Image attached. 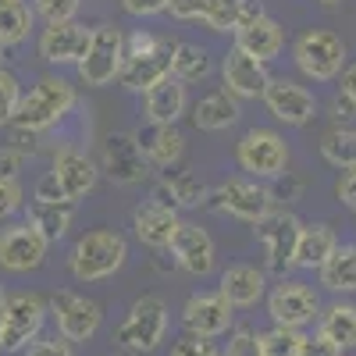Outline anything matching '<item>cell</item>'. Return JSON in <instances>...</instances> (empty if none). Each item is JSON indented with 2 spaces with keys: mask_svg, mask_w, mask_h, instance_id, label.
Instances as JSON below:
<instances>
[{
  "mask_svg": "<svg viewBox=\"0 0 356 356\" xmlns=\"http://www.w3.org/2000/svg\"><path fill=\"white\" fill-rule=\"evenodd\" d=\"M79 107V86L65 75H40L29 93H22V104L15 111V122L29 132L47 136L50 129H57L65 118Z\"/></svg>",
  "mask_w": 356,
  "mask_h": 356,
  "instance_id": "obj_1",
  "label": "cell"
},
{
  "mask_svg": "<svg viewBox=\"0 0 356 356\" xmlns=\"http://www.w3.org/2000/svg\"><path fill=\"white\" fill-rule=\"evenodd\" d=\"M129 264V239L118 228H93L82 232L68 250V271L75 282H104L114 278Z\"/></svg>",
  "mask_w": 356,
  "mask_h": 356,
  "instance_id": "obj_2",
  "label": "cell"
},
{
  "mask_svg": "<svg viewBox=\"0 0 356 356\" xmlns=\"http://www.w3.org/2000/svg\"><path fill=\"white\" fill-rule=\"evenodd\" d=\"M175 43L171 36L161 33H129L125 36V61H122V75H118V86L129 89V93H146L150 86H157L161 79L171 75V57H175Z\"/></svg>",
  "mask_w": 356,
  "mask_h": 356,
  "instance_id": "obj_3",
  "label": "cell"
},
{
  "mask_svg": "<svg viewBox=\"0 0 356 356\" xmlns=\"http://www.w3.org/2000/svg\"><path fill=\"white\" fill-rule=\"evenodd\" d=\"M292 65L307 82H335L349 65L346 40L332 29H303L292 40Z\"/></svg>",
  "mask_w": 356,
  "mask_h": 356,
  "instance_id": "obj_4",
  "label": "cell"
},
{
  "mask_svg": "<svg viewBox=\"0 0 356 356\" xmlns=\"http://www.w3.org/2000/svg\"><path fill=\"white\" fill-rule=\"evenodd\" d=\"M125 29H118L114 22H100L89 29V47L82 54V61L75 65L79 86L86 89H107L122 75L125 61Z\"/></svg>",
  "mask_w": 356,
  "mask_h": 356,
  "instance_id": "obj_5",
  "label": "cell"
},
{
  "mask_svg": "<svg viewBox=\"0 0 356 356\" xmlns=\"http://www.w3.org/2000/svg\"><path fill=\"white\" fill-rule=\"evenodd\" d=\"M289 161H292V150L278 129L253 125L235 143V164L257 182H275L278 175L289 171Z\"/></svg>",
  "mask_w": 356,
  "mask_h": 356,
  "instance_id": "obj_6",
  "label": "cell"
},
{
  "mask_svg": "<svg viewBox=\"0 0 356 356\" xmlns=\"http://www.w3.org/2000/svg\"><path fill=\"white\" fill-rule=\"evenodd\" d=\"M50 310L47 300L36 292H11L0 307V349L4 353H25L29 342L43 335Z\"/></svg>",
  "mask_w": 356,
  "mask_h": 356,
  "instance_id": "obj_7",
  "label": "cell"
},
{
  "mask_svg": "<svg viewBox=\"0 0 356 356\" xmlns=\"http://www.w3.org/2000/svg\"><path fill=\"white\" fill-rule=\"evenodd\" d=\"M300 228H303V221L296 218L289 207H271V211H267L253 225L257 243L264 246V271L285 278L289 267H296V243H300Z\"/></svg>",
  "mask_w": 356,
  "mask_h": 356,
  "instance_id": "obj_8",
  "label": "cell"
},
{
  "mask_svg": "<svg viewBox=\"0 0 356 356\" xmlns=\"http://www.w3.org/2000/svg\"><path fill=\"white\" fill-rule=\"evenodd\" d=\"M168 335V303L161 300V296L146 292L139 296V300L129 307L125 321L118 324L114 332V342L122 349H132V353H154Z\"/></svg>",
  "mask_w": 356,
  "mask_h": 356,
  "instance_id": "obj_9",
  "label": "cell"
},
{
  "mask_svg": "<svg viewBox=\"0 0 356 356\" xmlns=\"http://www.w3.org/2000/svg\"><path fill=\"white\" fill-rule=\"evenodd\" d=\"M211 207L235 221H246V225H257L275 203L271 196V186L257 182L250 175H235V178H225V182L211 193Z\"/></svg>",
  "mask_w": 356,
  "mask_h": 356,
  "instance_id": "obj_10",
  "label": "cell"
},
{
  "mask_svg": "<svg viewBox=\"0 0 356 356\" xmlns=\"http://www.w3.org/2000/svg\"><path fill=\"white\" fill-rule=\"evenodd\" d=\"M47 310L57 324V335L68 339L72 346L75 342H89L100 324H104V307L97 300H89V296H79L72 289H57L50 300H47Z\"/></svg>",
  "mask_w": 356,
  "mask_h": 356,
  "instance_id": "obj_11",
  "label": "cell"
},
{
  "mask_svg": "<svg viewBox=\"0 0 356 356\" xmlns=\"http://www.w3.org/2000/svg\"><path fill=\"white\" fill-rule=\"evenodd\" d=\"M100 175H107L114 186L122 189H132V186H143L150 178V161H146L143 146H139V136L136 132H125L118 129L104 139V150H100Z\"/></svg>",
  "mask_w": 356,
  "mask_h": 356,
  "instance_id": "obj_12",
  "label": "cell"
},
{
  "mask_svg": "<svg viewBox=\"0 0 356 356\" xmlns=\"http://www.w3.org/2000/svg\"><path fill=\"white\" fill-rule=\"evenodd\" d=\"M267 314L278 328H307L321 317V292L310 282L300 278H282L271 292H267Z\"/></svg>",
  "mask_w": 356,
  "mask_h": 356,
  "instance_id": "obj_13",
  "label": "cell"
},
{
  "mask_svg": "<svg viewBox=\"0 0 356 356\" xmlns=\"http://www.w3.org/2000/svg\"><path fill=\"white\" fill-rule=\"evenodd\" d=\"M264 107L271 111V118L278 125L285 129H303L310 125L314 118H317V93L310 86L303 82H296V79H285V75H271V82H267L264 89Z\"/></svg>",
  "mask_w": 356,
  "mask_h": 356,
  "instance_id": "obj_14",
  "label": "cell"
},
{
  "mask_svg": "<svg viewBox=\"0 0 356 356\" xmlns=\"http://www.w3.org/2000/svg\"><path fill=\"white\" fill-rule=\"evenodd\" d=\"M50 243L40 235L36 225L22 221H4L0 228V267L11 275H25V271H36V267L47 264Z\"/></svg>",
  "mask_w": 356,
  "mask_h": 356,
  "instance_id": "obj_15",
  "label": "cell"
},
{
  "mask_svg": "<svg viewBox=\"0 0 356 356\" xmlns=\"http://www.w3.org/2000/svg\"><path fill=\"white\" fill-rule=\"evenodd\" d=\"M168 253H171L175 264L182 267L186 275H193V278H207V275L214 271V264H218L214 235L207 232L200 221H178Z\"/></svg>",
  "mask_w": 356,
  "mask_h": 356,
  "instance_id": "obj_16",
  "label": "cell"
},
{
  "mask_svg": "<svg viewBox=\"0 0 356 356\" xmlns=\"http://www.w3.org/2000/svg\"><path fill=\"white\" fill-rule=\"evenodd\" d=\"M50 171H54L57 182H61V189L68 193V200H75V203L86 200L89 193L97 189V182H100V164L89 157L82 146H75V143L54 146Z\"/></svg>",
  "mask_w": 356,
  "mask_h": 356,
  "instance_id": "obj_17",
  "label": "cell"
},
{
  "mask_svg": "<svg viewBox=\"0 0 356 356\" xmlns=\"http://www.w3.org/2000/svg\"><path fill=\"white\" fill-rule=\"evenodd\" d=\"M232 321H235V307L221 292H193L182 307V328L189 335L221 339L232 332Z\"/></svg>",
  "mask_w": 356,
  "mask_h": 356,
  "instance_id": "obj_18",
  "label": "cell"
},
{
  "mask_svg": "<svg viewBox=\"0 0 356 356\" xmlns=\"http://www.w3.org/2000/svg\"><path fill=\"white\" fill-rule=\"evenodd\" d=\"M267 82H271V72L264 61L243 54L239 47H228V54L221 57V89H228L235 100H260Z\"/></svg>",
  "mask_w": 356,
  "mask_h": 356,
  "instance_id": "obj_19",
  "label": "cell"
},
{
  "mask_svg": "<svg viewBox=\"0 0 356 356\" xmlns=\"http://www.w3.org/2000/svg\"><path fill=\"white\" fill-rule=\"evenodd\" d=\"M89 47V29L82 22H61V25H43L36 36V50L47 65L54 68H75Z\"/></svg>",
  "mask_w": 356,
  "mask_h": 356,
  "instance_id": "obj_20",
  "label": "cell"
},
{
  "mask_svg": "<svg viewBox=\"0 0 356 356\" xmlns=\"http://www.w3.org/2000/svg\"><path fill=\"white\" fill-rule=\"evenodd\" d=\"M178 221H182V218H178L175 207L171 203H161L154 196L132 207V232H136V239L146 250H168Z\"/></svg>",
  "mask_w": 356,
  "mask_h": 356,
  "instance_id": "obj_21",
  "label": "cell"
},
{
  "mask_svg": "<svg viewBox=\"0 0 356 356\" xmlns=\"http://www.w3.org/2000/svg\"><path fill=\"white\" fill-rule=\"evenodd\" d=\"M189 86L178 82L175 75L161 79L143 93V118L146 125H178L189 114Z\"/></svg>",
  "mask_w": 356,
  "mask_h": 356,
  "instance_id": "obj_22",
  "label": "cell"
},
{
  "mask_svg": "<svg viewBox=\"0 0 356 356\" xmlns=\"http://www.w3.org/2000/svg\"><path fill=\"white\" fill-rule=\"evenodd\" d=\"M218 292L235 310H250L267 296V271L257 267V264H228L221 271Z\"/></svg>",
  "mask_w": 356,
  "mask_h": 356,
  "instance_id": "obj_23",
  "label": "cell"
},
{
  "mask_svg": "<svg viewBox=\"0 0 356 356\" xmlns=\"http://www.w3.org/2000/svg\"><path fill=\"white\" fill-rule=\"evenodd\" d=\"M232 40H235L232 47H239L243 54L257 57V61H264V65H271L275 57L285 50V25L278 18H271V15H260L250 25H243Z\"/></svg>",
  "mask_w": 356,
  "mask_h": 356,
  "instance_id": "obj_24",
  "label": "cell"
},
{
  "mask_svg": "<svg viewBox=\"0 0 356 356\" xmlns=\"http://www.w3.org/2000/svg\"><path fill=\"white\" fill-rule=\"evenodd\" d=\"M243 100H235L228 89H211V93H203L193 107H189V118L200 132H228L239 125L243 118Z\"/></svg>",
  "mask_w": 356,
  "mask_h": 356,
  "instance_id": "obj_25",
  "label": "cell"
},
{
  "mask_svg": "<svg viewBox=\"0 0 356 356\" xmlns=\"http://www.w3.org/2000/svg\"><path fill=\"white\" fill-rule=\"evenodd\" d=\"M136 136H139V146H143L146 161H150V168L171 171L186 157V136H182L178 125H146Z\"/></svg>",
  "mask_w": 356,
  "mask_h": 356,
  "instance_id": "obj_26",
  "label": "cell"
},
{
  "mask_svg": "<svg viewBox=\"0 0 356 356\" xmlns=\"http://www.w3.org/2000/svg\"><path fill=\"white\" fill-rule=\"evenodd\" d=\"M154 200L171 203L175 211H196V207L211 200V189L196 171H168L154 189Z\"/></svg>",
  "mask_w": 356,
  "mask_h": 356,
  "instance_id": "obj_27",
  "label": "cell"
},
{
  "mask_svg": "<svg viewBox=\"0 0 356 356\" xmlns=\"http://www.w3.org/2000/svg\"><path fill=\"white\" fill-rule=\"evenodd\" d=\"M75 211H79V203H72V200H57V203L33 200V203L25 207V221H29V225H36V228H40V235L54 246V243H61L65 235L72 232Z\"/></svg>",
  "mask_w": 356,
  "mask_h": 356,
  "instance_id": "obj_28",
  "label": "cell"
},
{
  "mask_svg": "<svg viewBox=\"0 0 356 356\" xmlns=\"http://www.w3.org/2000/svg\"><path fill=\"white\" fill-rule=\"evenodd\" d=\"M339 246V235L328 221H310L300 228V243H296V267L303 271H317Z\"/></svg>",
  "mask_w": 356,
  "mask_h": 356,
  "instance_id": "obj_29",
  "label": "cell"
},
{
  "mask_svg": "<svg viewBox=\"0 0 356 356\" xmlns=\"http://www.w3.org/2000/svg\"><path fill=\"white\" fill-rule=\"evenodd\" d=\"M321 289H328L335 296H349L356 292V246L353 243H339L335 253L317 267Z\"/></svg>",
  "mask_w": 356,
  "mask_h": 356,
  "instance_id": "obj_30",
  "label": "cell"
},
{
  "mask_svg": "<svg viewBox=\"0 0 356 356\" xmlns=\"http://www.w3.org/2000/svg\"><path fill=\"white\" fill-rule=\"evenodd\" d=\"M317 335H324L328 342H335L342 353L356 349V303H332L321 307L317 317Z\"/></svg>",
  "mask_w": 356,
  "mask_h": 356,
  "instance_id": "obj_31",
  "label": "cell"
},
{
  "mask_svg": "<svg viewBox=\"0 0 356 356\" xmlns=\"http://www.w3.org/2000/svg\"><path fill=\"white\" fill-rule=\"evenodd\" d=\"M36 29V15L25 0H0V50L29 43Z\"/></svg>",
  "mask_w": 356,
  "mask_h": 356,
  "instance_id": "obj_32",
  "label": "cell"
},
{
  "mask_svg": "<svg viewBox=\"0 0 356 356\" xmlns=\"http://www.w3.org/2000/svg\"><path fill=\"white\" fill-rule=\"evenodd\" d=\"M171 75L178 82H186V86L207 82L214 75V57L207 54L200 43H182V40H178L175 43V57H171Z\"/></svg>",
  "mask_w": 356,
  "mask_h": 356,
  "instance_id": "obj_33",
  "label": "cell"
},
{
  "mask_svg": "<svg viewBox=\"0 0 356 356\" xmlns=\"http://www.w3.org/2000/svg\"><path fill=\"white\" fill-rule=\"evenodd\" d=\"M317 150H321L324 164H332L339 171L356 168V125H332L321 136Z\"/></svg>",
  "mask_w": 356,
  "mask_h": 356,
  "instance_id": "obj_34",
  "label": "cell"
},
{
  "mask_svg": "<svg viewBox=\"0 0 356 356\" xmlns=\"http://www.w3.org/2000/svg\"><path fill=\"white\" fill-rule=\"evenodd\" d=\"M200 22L218 36H228V33L235 36L243 25V0H207Z\"/></svg>",
  "mask_w": 356,
  "mask_h": 356,
  "instance_id": "obj_35",
  "label": "cell"
},
{
  "mask_svg": "<svg viewBox=\"0 0 356 356\" xmlns=\"http://www.w3.org/2000/svg\"><path fill=\"white\" fill-rule=\"evenodd\" d=\"M303 332L300 328H275L271 332H260V342H264V356H300L303 353Z\"/></svg>",
  "mask_w": 356,
  "mask_h": 356,
  "instance_id": "obj_36",
  "label": "cell"
},
{
  "mask_svg": "<svg viewBox=\"0 0 356 356\" xmlns=\"http://www.w3.org/2000/svg\"><path fill=\"white\" fill-rule=\"evenodd\" d=\"M33 15L43 25H61V22H75L82 11V0H33Z\"/></svg>",
  "mask_w": 356,
  "mask_h": 356,
  "instance_id": "obj_37",
  "label": "cell"
},
{
  "mask_svg": "<svg viewBox=\"0 0 356 356\" xmlns=\"http://www.w3.org/2000/svg\"><path fill=\"white\" fill-rule=\"evenodd\" d=\"M22 82L15 72H8L4 65H0V125H11L15 122V111L22 104Z\"/></svg>",
  "mask_w": 356,
  "mask_h": 356,
  "instance_id": "obj_38",
  "label": "cell"
},
{
  "mask_svg": "<svg viewBox=\"0 0 356 356\" xmlns=\"http://www.w3.org/2000/svg\"><path fill=\"white\" fill-rule=\"evenodd\" d=\"M221 356H264V342L257 328H235Z\"/></svg>",
  "mask_w": 356,
  "mask_h": 356,
  "instance_id": "obj_39",
  "label": "cell"
},
{
  "mask_svg": "<svg viewBox=\"0 0 356 356\" xmlns=\"http://www.w3.org/2000/svg\"><path fill=\"white\" fill-rule=\"evenodd\" d=\"M18 211H25V189L18 178H0V221H11Z\"/></svg>",
  "mask_w": 356,
  "mask_h": 356,
  "instance_id": "obj_40",
  "label": "cell"
},
{
  "mask_svg": "<svg viewBox=\"0 0 356 356\" xmlns=\"http://www.w3.org/2000/svg\"><path fill=\"white\" fill-rule=\"evenodd\" d=\"M171 356H221V349L214 346V339H203V335H182L171 346Z\"/></svg>",
  "mask_w": 356,
  "mask_h": 356,
  "instance_id": "obj_41",
  "label": "cell"
},
{
  "mask_svg": "<svg viewBox=\"0 0 356 356\" xmlns=\"http://www.w3.org/2000/svg\"><path fill=\"white\" fill-rule=\"evenodd\" d=\"M303 189H307V178L285 171V175H278V178H275L271 196H275V203H296V200L303 196Z\"/></svg>",
  "mask_w": 356,
  "mask_h": 356,
  "instance_id": "obj_42",
  "label": "cell"
},
{
  "mask_svg": "<svg viewBox=\"0 0 356 356\" xmlns=\"http://www.w3.org/2000/svg\"><path fill=\"white\" fill-rule=\"evenodd\" d=\"M25 356H75V349H72V342L61 339V335H50V339L40 335L36 342H29Z\"/></svg>",
  "mask_w": 356,
  "mask_h": 356,
  "instance_id": "obj_43",
  "label": "cell"
},
{
  "mask_svg": "<svg viewBox=\"0 0 356 356\" xmlns=\"http://www.w3.org/2000/svg\"><path fill=\"white\" fill-rule=\"evenodd\" d=\"M122 4V11L129 15V18H157V15H168V4L171 0H118Z\"/></svg>",
  "mask_w": 356,
  "mask_h": 356,
  "instance_id": "obj_44",
  "label": "cell"
},
{
  "mask_svg": "<svg viewBox=\"0 0 356 356\" xmlns=\"http://www.w3.org/2000/svg\"><path fill=\"white\" fill-rule=\"evenodd\" d=\"M8 129H11L8 143L15 146L18 154H25V157H36V154L43 150V136H40V132H29V129H22V125H8Z\"/></svg>",
  "mask_w": 356,
  "mask_h": 356,
  "instance_id": "obj_45",
  "label": "cell"
},
{
  "mask_svg": "<svg viewBox=\"0 0 356 356\" xmlns=\"http://www.w3.org/2000/svg\"><path fill=\"white\" fill-rule=\"evenodd\" d=\"M33 200H47V203H57V200H68V193L61 189V182L54 178V171H43L36 182H33ZM75 203V200H72Z\"/></svg>",
  "mask_w": 356,
  "mask_h": 356,
  "instance_id": "obj_46",
  "label": "cell"
},
{
  "mask_svg": "<svg viewBox=\"0 0 356 356\" xmlns=\"http://www.w3.org/2000/svg\"><path fill=\"white\" fill-rule=\"evenodd\" d=\"M25 164H29L25 154H18L11 143H0V178H18Z\"/></svg>",
  "mask_w": 356,
  "mask_h": 356,
  "instance_id": "obj_47",
  "label": "cell"
},
{
  "mask_svg": "<svg viewBox=\"0 0 356 356\" xmlns=\"http://www.w3.org/2000/svg\"><path fill=\"white\" fill-rule=\"evenodd\" d=\"M328 111H332V122L335 125H353L356 122V100L346 97V93H335L332 104H328Z\"/></svg>",
  "mask_w": 356,
  "mask_h": 356,
  "instance_id": "obj_48",
  "label": "cell"
},
{
  "mask_svg": "<svg viewBox=\"0 0 356 356\" xmlns=\"http://www.w3.org/2000/svg\"><path fill=\"white\" fill-rule=\"evenodd\" d=\"M335 196L342 207H349V211H356V168H346L339 175V182H335Z\"/></svg>",
  "mask_w": 356,
  "mask_h": 356,
  "instance_id": "obj_49",
  "label": "cell"
},
{
  "mask_svg": "<svg viewBox=\"0 0 356 356\" xmlns=\"http://www.w3.org/2000/svg\"><path fill=\"white\" fill-rule=\"evenodd\" d=\"M203 4H207V0H171V4H168V15H171L175 22H200Z\"/></svg>",
  "mask_w": 356,
  "mask_h": 356,
  "instance_id": "obj_50",
  "label": "cell"
},
{
  "mask_svg": "<svg viewBox=\"0 0 356 356\" xmlns=\"http://www.w3.org/2000/svg\"><path fill=\"white\" fill-rule=\"evenodd\" d=\"M300 356H342V349H339L335 342H328L324 335H307Z\"/></svg>",
  "mask_w": 356,
  "mask_h": 356,
  "instance_id": "obj_51",
  "label": "cell"
},
{
  "mask_svg": "<svg viewBox=\"0 0 356 356\" xmlns=\"http://www.w3.org/2000/svg\"><path fill=\"white\" fill-rule=\"evenodd\" d=\"M339 93H346V97L356 100V61H349V65L342 68V75H339Z\"/></svg>",
  "mask_w": 356,
  "mask_h": 356,
  "instance_id": "obj_52",
  "label": "cell"
},
{
  "mask_svg": "<svg viewBox=\"0 0 356 356\" xmlns=\"http://www.w3.org/2000/svg\"><path fill=\"white\" fill-rule=\"evenodd\" d=\"M111 356H139V353H132V349H118V353H111Z\"/></svg>",
  "mask_w": 356,
  "mask_h": 356,
  "instance_id": "obj_53",
  "label": "cell"
},
{
  "mask_svg": "<svg viewBox=\"0 0 356 356\" xmlns=\"http://www.w3.org/2000/svg\"><path fill=\"white\" fill-rule=\"evenodd\" d=\"M317 4H324V8H335V4H342V0H317Z\"/></svg>",
  "mask_w": 356,
  "mask_h": 356,
  "instance_id": "obj_54",
  "label": "cell"
},
{
  "mask_svg": "<svg viewBox=\"0 0 356 356\" xmlns=\"http://www.w3.org/2000/svg\"><path fill=\"white\" fill-rule=\"evenodd\" d=\"M4 300H8V289H4V285H0V307H4Z\"/></svg>",
  "mask_w": 356,
  "mask_h": 356,
  "instance_id": "obj_55",
  "label": "cell"
},
{
  "mask_svg": "<svg viewBox=\"0 0 356 356\" xmlns=\"http://www.w3.org/2000/svg\"><path fill=\"white\" fill-rule=\"evenodd\" d=\"M0 65H4V50H0Z\"/></svg>",
  "mask_w": 356,
  "mask_h": 356,
  "instance_id": "obj_56",
  "label": "cell"
},
{
  "mask_svg": "<svg viewBox=\"0 0 356 356\" xmlns=\"http://www.w3.org/2000/svg\"><path fill=\"white\" fill-rule=\"evenodd\" d=\"M353 214H356V211H353Z\"/></svg>",
  "mask_w": 356,
  "mask_h": 356,
  "instance_id": "obj_57",
  "label": "cell"
}]
</instances>
